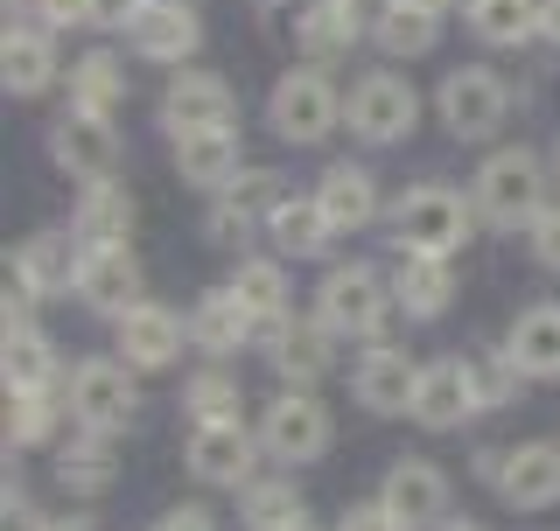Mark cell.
Wrapping results in <instances>:
<instances>
[{
  "mask_svg": "<svg viewBox=\"0 0 560 531\" xmlns=\"http://www.w3.org/2000/svg\"><path fill=\"white\" fill-rule=\"evenodd\" d=\"M477 232V197H463V189L448 182H413L407 197L393 203V245L399 252H442L455 259Z\"/></svg>",
  "mask_w": 560,
  "mask_h": 531,
  "instance_id": "cell-1",
  "label": "cell"
},
{
  "mask_svg": "<svg viewBox=\"0 0 560 531\" xmlns=\"http://www.w3.org/2000/svg\"><path fill=\"white\" fill-rule=\"evenodd\" d=\"M469 197H477V217H483V224L518 232V224H533L539 210H547V162H539L533 148H498V154L477 168Z\"/></svg>",
  "mask_w": 560,
  "mask_h": 531,
  "instance_id": "cell-2",
  "label": "cell"
},
{
  "mask_svg": "<svg viewBox=\"0 0 560 531\" xmlns=\"http://www.w3.org/2000/svg\"><path fill=\"white\" fill-rule=\"evenodd\" d=\"M267 127L288 140V148H315L343 127V92L323 78V63H302V70H280L273 92H267Z\"/></svg>",
  "mask_w": 560,
  "mask_h": 531,
  "instance_id": "cell-3",
  "label": "cell"
},
{
  "mask_svg": "<svg viewBox=\"0 0 560 531\" xmlns=\"http://www.w3.org/2000/svg\"><path fill=\"white\" fill-rule=\"evenodd\" d=\"M343 127L364 140V148H399L420 127V92L399 70H364L343 92Z\"/></svg>",
  "mask_w": 560,
  "mask_h": 531,
  "instance_id": "cell-4",
  "label": "cell"
},
{
  "mask_svg": "<svg viewBox=\"0 0 560 531\" xmlns=\"http://www.w3.org/2000/svg\"><path fill=\"white\" fill-rule=\"evenodd\" d=\"M393 280H378L372 266H329L323 287H315V322H323L329 335H378L385 315H393Z\"/></svg>",
  "mask_w": 560,
  "mask_h": 531,
  "instance_id": "cell-5",
  "label": "cell"
},
{
  "mask_svg": "<svg viewBox=\"0 0 560 531\" xmlns=\"http://www.w3.org/2000/svg\"><path fill=\"white\" fill-rule=\"evenodd\" d=\"M63 405H70V420H78V427H92V434H127L133 413H140L133 364L127 357L78 364V370H70V385H63Z\"/></svg>",
  "mask_w": 560,
  "mask_h": 531,
  "instance_id": "cell-6",
  "label": "cell"
},
{
  "mask_svg": "<svg viewBox=\"0 0 560 531\" xmlns=\"http://www.w3.org/2000/svg\"><path fill=\"white\" fill-rule=\"evenodd\" d=\"M337 427H329V405L315 392H294V385H280V392L259 405V448L273 455V462H323Z\"/></svg>",
  "mask_w": 560,
  "mask_h": 531,
  "instance_id": "cell-7",
  "label": "cell"
},
{
  "mask_svg": "<svg viewBox=\"0 0 560 531\" xmlns=\"http://www.w3.org/2000/svg\"><path fill=\"white\" fill-rule=\"evenodd\" d=\"M434 113H442V127L455 140H490L512 113V92H504V78L490 63H455L442 92H434Z\"/></svg>",
  "mask_w": 560,
  "mask_h": 531,
  "instance_id": "cell-8",
  "label": "cell"
},
{
  "mask_svg": "<svg viewBox=\"0 0 560 531\" xmlns=\"http://www.w3.org/2000/svg\"><path fill=\"white\" fill-rule=\"evenodd\" d=\"M127 49L140 63H189L203 49V14L197 0H133L127 14Z\"/></svg>",
  "mask_w": 560,
  "mask_h": 531,
  "instance_id": "cell-9",
  "label": "cell"
},
{
  "mask_svg": "<svg viewBox=\"0 0 560 531\" xmlns=\"http://www.w3.org/2000/svg\"><path fill=\"white\" fill-rule=\"evenodd\" d=\"M253 455H267L259 448V434H245V420H197L183 440V462L197 483H218V489H245L253 483Z\"/></svg>",
  "mask_w": 560,
  "mask_h": 531,
  "instance_id": "cell-10",
  "label": "cell"
},
{
  "mask_svg": "<svg viewBox=\"0 0 560 531\" xmlns=\"http://www.w3.org/2000/svg\"><path fill=\"white\" fill-rule=\"evenodd\" d=\"M49 162H57L70 182H113L119 175V133H113V119H98V113H70L49 127Z\"/></svg>",
  "mask_w": 560,
  "mask_h": 531,
  "instance_id": "cell-11",
  "label": "cell"
},
{
  "mask_svg": "<svg viewBox=\"0 0 560 531\" xmlns=\"http://www.w3.org/2000/svg\"><path fill=\"white\" fill-rule=\"evenodd\" d=\"M232 113H238V98H232V84H224L218 70H175L168 92H162V127H168V140L218 133V127H232Z\"/></svg>",
  "mask_w": 560,
  "mask_h": 531,
  "instance_id": "cell-12",
  "label": "cell"
},
{
  "mask_svg": "<svg viewBox=\"0 0 560 531\" xmlns=\"http://www.w3.org/2000/svg\"><path fill=\"white\" fill-rule=\"evenodd\" d=\"M378 504L393 510L407 531H428V524H448V475L428 462V455H399L378 483Z\"/></svg>",
  "mask_w": 560,
  "mask_h": 531,
  "instance_id": "cell-13",
  "label": "cell"
},
{
  "mask_svg": "<svg viewBox=\"0 0 560 531\" xmlns=\"http://www.w3.org/2000/svg\"><path fill=\"white\" fill-rule=\"evenodd\" d=\"M113 343H119V357L133 370H168L183 357V343H189V315L162 308V300H140V308H127L113 322Z\"/></svg>",
  "mask_w": 560,
  "mask_h": 531,
  "instance_id": "cell-14",
  "label": "cell"
},
{
  "mask_svg": "<svg viewBox=\"0 0 560 531\" xmlns=\"http://www.w3.org/2000/svg\"><path fill=\"white\" fill-rule=\"evenodd\" d=\"M364 35H372V8L364 0H308L294 14V49L308 63H343Z\"/></svg>",
  "mask_w": 560,
  "mask_h": 531,
  "instance_id": "cell-15",
  "label": "cell"
},
{
  "mask_svg": "<svg viewBox=\"0 0 560 531\" xmlns=\"http://www.w3.org/2000/svg\"><path fill=\"white\" fill-rule=\"evenodd\" d=\"M78 266H84V238L78 232H35V238H22L8 252V280L43 300V294L78 287Z\"/></svg>",
  "mask_w": 560,
  "mask_h": 531,
  "instance_id": "cell-16",
  "label": "cell"
},
{
  "mask_svg": "<svg viewBox=\"0 0 560 531\" xmlns=\"http://www.w3.org/2000/svg\"><path fill=\"white\" fill-rule=\"evenodd\" d=\"M57 28H35V22H8L0 35V84H8V98H43L49 84H57Z\"/></svg>",
  "mask_w": 560,
  "mask_h": 531,
  "instance_id": "cell-17",
  "label": "cell"
},
{
  "mask_svg": "<svg viewBox=\"0 0 560 531\" xmlns=\"http://www.w3.org/2000/svg\"><path fill=\"white\" fill-rule=\"evenodd\" d=\"M420 370L428 364H413L407 350H393V343H378V350H364L358 370H350V392H358L364 413H413V392H420Z\"/></svg>",
  "mask_w": 560,
  "mask_h": 531,
  "instance_id": "cell-18",
  "label": "cell"
},
{
  "mask_svg": "<svg viewBox=\"0 0 560 531\" xmlns=\"http://www.w3.org/2000/svg\"><path fill=\"white\" fill-rule=\"evenodd\" d=\"M469 413H483L477 378H469V357H442V364L420 370V392H413L407 420H420L428 434H448V427H463Z\"/></svg>",
  "mask_w": 560,
  "mask_h": 531,
  "instance_id": "cell-19",
  "label": "cell"
},
{
  "mask_svg": "<svg viewBox=\"0 0 560 531\" xmlns=\"http://www.w3.org/2000/svg\"><path fill=\"white\" fill-rule=\"evenodd\" d=\"M78 300L98 315H127L140 308V259L133 245H84V266H78Z\"/></svg>",
  "mask_w": 560,
  "mask_h": 531,
  "instance_id": "cell-20",
  "label": "cell"
},
{
  "mask_svg": "<svg viewBox=\"0 0 560 531\" xmlns=\"http://www.w3.org/2000/svg\"><path fill=\"white\" fill-rule=\"evenodd\" d=\"M498 497L512 504V510H547V504H560V440H518V448L504 455Z\"/></svg>",
  "mask_w": 560,
  "mask_h": 531,
  "instance_id": "cell-21",
  "label": "cell"
},
{
  "mask_svg": "<svg viewBox=\"0 0 560 531\" xmlns=\"http://www.w3.org/2000/svg\"><path fill=\"white\" fill-rule=\"evenodd\" d=\"M504 350H512V364L533 385H553L560 378V300H533V308H518L512 329H504Z\"/></svg>",
  "mask_w": 560,
  "mask_h": 531,
  "instance_id": "cell-22",
  "label": "cell"
},
{
  "mask_svg": "<svg viewBox=\"0 0 560 531\" xmlns=\"http://www.w3.org/2000/svg\"><path fill=\"white\" fill-rule=\"evenodd\" d=\"M315 203H323L329 232L350 238V232H364V224L378 217V175L358 168V162H329L323 182H315Z\"/></svg>",
  "mask_w": 560,
  "mask_h": 531,
  "instance_id": "cell-23",
  "label": "cell"
},
{
  "mask_svg": "<svg viewBox=\"0 0 560 531\" xmlns=\"http://www.w3.org/2000/svg\"><path fill=\"white\" fill-rule=\"evenodd\" d=\"M280 175L273 168H245L232 189H224L218 203H210V217H203V238L210 245H238L245 232H253V217H273V203H280Z\"/></svg>",
  "mask_w": 560,
  "mask_h": 531,
  "instance_id": "cell-24",
  "label": "cell"
},
{
  "mask_svg": "<svg viewBox=\"0 0 560 531\" xmlns=\"http://www.w3.org/2000/svg\"><path fill=\"white\" fill-rule=\"evenodd\" d=\"M175 175H183L189 189H203V197H224V189L245 175V154H238V133L218 127V133H189L175 140Z\"/></svg>",
  "mask_w": 560,
  "mask_h": 531,
  "instance_id": "cell-25",
  "label": "cell"
},
{
  "mask_svg": "<svg viewBox=\"0 0 560 531\" xmlns=\"http://www.w3.org/2000/svg\"><path fill=\"white\" fill-rule=\"evenodd\" d=\"M259 315L245 308L232 287H210L197 308H189V350H203V357H232V350L253 343Z\"/></svg>",
  "mask_w": 560,
  "mask_h": 531,
  "instance_id": "cell-26",
  "label": "cell"
},
{
  "mask_svg": "<svg viewBox=\"0 0 560 531\" xmlns=\"http://www.w3.org/2000/svg\"><path fill=\"white\" fill-rule=\"evenodd\" d=\"M393 300L413 315V322L448 315V300H455V259H442V252H399V266H393Z\"/></svg>",
  "mask_w": 560,
  "mask_h": 531,
  "instance_id": "cell-27",
  "label": "cell"
},
{
  "mask_svg": "<svg viewBox=\"0 0 560 531\" xmlns=\"http://www.w3.org/2000/svg\"><path fill=\"white\" fill-rule=\"evenodd\" d=\"M329 343H337V335H329L323 322H288L280 329V343L267 350V364H273V378L280 385H294V392H315V385L329 378Z\"/></svg>",
  "mask_w": 560,
  "mask_h": 531,
  "instance_id": "cell-28",
  "label": "cell"
},
{
  "mask_svg": "<svg viewBox=\"0 0 560 531\" xmlns=\"http://www.w3.org/2000/svg\"><path fill=\"white\" fill-rule=\"evenodd\" d=\"M57 483L70 489V497H105V489L119 483V455H113V434H92L78 427L57 448Z\"/></svg>",
  "mask_w": 560,
  "mask_h": 531,
  "instance_id": "cell-29",
  "label": "cell"
},
{
  "mask_svg": "<svg viewBox=\"0 0 560 531\" xmlns=\"http://www.w3.org/2000/svg\"><path fill=\"white\" fill-rule=\"evenodd\" d=\"M0 378H8V392H57V350L35 322L0 329Z\"/></svg>",
  "mask_w": 560,
  "mask_h": 531,
  "instance_id": "cell-30",
  "label": "cell"
},
{
  "mask_svg": "<svg viewBox=\"0 0 560 531\" xmlns=\"http://www.w3.org/2000/svg\"><path fill=\"white\" fill-rule=\"evenodd\" d=\"M267 238H273L280 259H323L337 232H329V217H323V203H315V197H280L273 217H267Z\"/></svg>",
  "mask_w": 560,
  "mask_h": 531,
  "instance_id": "cell-31",
  "label": "cell"
},
{
  "mask_svg": "<svg viewBox=\"0 0 560 531\" xmlns=\"http://www.w3.org/2000/svg\"><path fill=\"white\" fill-rule=\"evenodd\" d=\"M70 232L84 245H127L133 238V197L119 182H84L78 210H70Z\"/></svg>",
  "mask_w": 560,
  "mask_h": 531,
  "instance_id": "cell-32",
  "label": "cell"
},
{
  "mask_svg": "<svg viewBox=\"0 0 560 531\" xmlns=\"http://www.w3.org/2000/svg\"><path fill=\"white\" fill-rule=\"evenodd\" d=\"M372 43L378 57H428L434 43H442V14L434 8H407V0H385V8L372 14Z\"/></svg>",
  "mask_w": 560,
  "mask_h": 531,
  "instance_id": "cell-33",
  "label": "cell"
},
{
  "mask_svg": "<svg viewBox=\"0 0 560 531\" xmlns=\"http://www.w3.org/2000/svg\"><path fill=\"white\" fill-rule=\"evenodd\" d=\"M70 105L113 119L119 105H127V63H119L113 49H84V57L70 63Z\"/></svg>",
  "mask_w": 560,
  "mask_h": 531,
  "instance_id": "cell-34",
  "label": "cell"
},
{
  "mask_svg": "<svg viewBox=\"0 0 560 531\" xmlns=\"http://www.w3.org/2000/svg\"><path fill=\"white\" fill-rule=\"evenodd\" d=\"M463 22L490 49H518L539 43V0H463Z\"/></svg>",
  "mask_w": 560,
  "mask_h": 531,
  "instance_id": "cell-35",
  "label": "cell"
},
{
  "mask_svg": "<svg viewBox=\"0 0 560 531\" xmlns=\"http://www.w3.org/2000/svg\"><path fill=\"white\" fill-rule=\"evenodd\" d=\"M70 405L57 392H8V448H43Z\"/></svg>",
  "mask_w": 560,
  "mask_h": 531,
  "instance_id": "cell-36",
  "label": "cell"
},
{
  "mask_svg": "<svg viewBox=\"0 0 560 531\" xmlns=\"http://www.w3.org/2000/svg\"><path fill=\"white\" fill-rule=\"evenodd\" d=\"M232 294L253 315H288V273H280V259H238Z\"/></svg>",
  "mask_w": 560,
  "mask_h": 531,
  "instance_id": "cell-37",
  "label": "cell"
},
{
  "mask_svg": "<svg viewBox=\"0 0 560 531\" xmlns=\"http://www.w3.org/2000/svg\"><path fill=\"white\" fill-rule=\"evenodd\" d=\"M238 518H245V531H280V524L302 518V497H294V483H245Z\"/></svg>",
  "mask_w": 560,
  "mask_h": 531,
  "instance_id": "cell-38",
  "label": "cell"
},
{
  "mask_svg": "<svg viewBox=\"0 0 560 531\" xmlns=\"http://www.w3.org/2000/svg\"><path fill=\"white\" fill-rule=\"evenodd\" d=\"M183 405H189V427H197V420H238L245 392H238L232 370H197V378L183 385Z\"/></svg>",
  "mask_w": 560,
  "mask_h": 531,
  "instance_id": "cell-39",
  "label": "cell"
},
{
  "mask_svg": "<svg viewBox=\"0 0 560 531\" xmlns=\"http://www.w3.org/2000/svg\"><path fill=\"white\" fill-rule=\"evenodd\" d=\"M469 378H477V399L490 413V405H512V392L525 385V370L512 364V350H483V357H469Z\"/></svg>",
  "mask_w": 560,
  "mask_h": 531,
  "instance_id": "cell-40",
  "label": "cell"
},
{
  "mask_svg": "<svg viewBox=\"0 0 560 531\" xmlns=\"http://www.w3.org/2000/svg\"><path fill=\"white\" fill-rule=\"evenodd\" d=\"M525 252H533L539 273H560V203H547L533 224H525Z\"/></svg>",
  "mask_w": 560,
  "mask_h": 531,
  "instance_id": "cell-41",
  "label": "cell"
},
{
  "mask_svg": "<svg viewBox=\"0 0 560 531\" xmlns=\"http://www.w3.org/2000/svg\"><path fill=\"white\" fill-rule=\"evenodd\" d=\"M43 28H98V0H35Z\"/></svg>",
  "mask_w": 560,
  "mask_h": 531,
  "instance_id": "cell-42",
  "label": "cell"
},
{
  "mask_svg": "<svg viewBox=\"0 0 560 531\" xmlns=\"http://www.w3.org/2000/svg\"><path fill=\"white\" fill-rule=\"evenodd\" d=\"M337 531H407V524H399L385 504H350L343 518H337Z\"/></svg>",
  "mask_w": 560,
  "mask_h": 531,
  "instance_id": "cell-43",
  "label": "cell"
},
{
  "mask_svg": "<svg viewBox=\"0 0 560 531\" xmlns=\"http://www.w3.org/2000/svg\"><path fill=\"white\" fill-rule=\"evenodd\" d=\"M0 518H8V531H57V524H49L43 510H35L22 489H14V483H8V504H0Z\"/></svg>",
  "mask_w": 560,
  "mask_h": 531,
  "instance_id": "cell-44",
  "label": "cell"
},
{
  "mask_svg": "<svg viewBox=\"0 0 560 531\" xmlns=\"http://www.w3.org/2000/svg\"><path fill=\"white\" fill-rule=\"evenodd\" d=\"M154 531H218V518H210L203 504H175V510L154 518Z\"/></svg>",
  "mask_w": 560,
  "mask_h": 531,
  "instance_id": "cell-45",
  "label": "cell"
},
{
  "mask_svg": "<svg viewBox=\"0 0 560 531\" xmlns=\"http://www.w3.org/2000/svg\"><path fill=\"white\" fill-rule=\"evenodd\" d=\"M539 43L560 57V0H539Z\"/></svg>",
  "mask_w": 560,
  "mask_h": 531,
  "instance_id": "cell-46",
  "label": "cell"
},
{
  "mask_svg": "<svg viewBox=\"0 0 560 531\" xmlns=\"http://www.w3.org/2000/svg\"><path fill=\"white\" fill-rule=\"evenodd\" d=\"M504 455H512V448H483V455H477V483H490V489H498V475H504Z\"/></svg>",
  "mask_w": 560,
  "mask_h": 531,
  "instance_id": "cell-47",
  "label": "cell"
},
{
  "mask_svg": "<svg viewBox=\"0 0 560 531\" xmlns=\"http://www.w3.org/2000/svg\"><path fill=\"white\" fill-rule=\"evenodd\" d=\"M127 14H133V0H98V28H127Z\"/></svg>",
  "mask_w": 560,
  "mask_h": 531,
  "instance_id": "cell-48",
  "label": "cell"
},
{
  "mask_svg": "<svg viewBox=\"0 0 560 531\" xmlns=\"http://www.w3.org/2000/svg\"><path fill=\"white\" fill-rule=\"evenodd\" d=\"M434 531H483V524H463V518H448V524H434Z\"/></svg>",
  "mask_w": 560,
  "mask_h": 531,
  "instance_id": "cell-49",
  "label": "cell"
},
{
  "mask_svg": "<svg viewBox=\"0 0 560 531\" xmlns=\"http://www.w3.org/2000/svg\"><path fill=\"white\" fill-rule=\"evenodd\" d=\"M407 8H434V14H442V8H448V0H407Z\"/></svg>",
  "mask_w": 560,
  "mask_h": 531,
  "instance_id": "cell-50",
  "label": "cell"
},
{
  "mask_svg": "<svg viewBox=\"0 0 560 531\" xmlns=\"http://www.w3.org/2000/svg\"><path fill=\"white\" fill-rule=\"evenodd\" d=\"M280 531H308V510H302V518H294V524H280Z\"/></svg>",
  "mask_w": 560,
  "mask_h": 531,
  "instance_id": "cell-51",
  "label": "cell"
},
{
  "mask_svg": "<svg viewBox=\"0 0 560 531\" xmlns=\"http://www.w3.org/2000/svg\"><path fill=\"white\" fill-rule=\"evenodd\" d=\"M57 531H92V524H57Z\"/></svg>",
  "mask_w": 560,
  "mask_h": 531,
  "instance_id": "cell-52",
  "label": "cell"
},
{
  "mask_svg": "<svg viewBox=\"0 0 560 531\" xmlns=\"http://www.w3.org/2000/svg\"><path fill=\"white\" fill-rule=\"evenodd\" d=\"M553 175H560V148H553Z\"/></svg>",
  "mask_w": 560,
  "mask_h": 531,
  "instance_id": "cell-53",
  "label": "cell"
},
{
  "mask_svg": "<svg viewBox=\"0 0 560 531\" xmlns=\"http://www.w3.org/2000/svg\"><path fill=\"white\" fill-rule=\"evenodd\" d=\"M267 8H273V0H267Z\"/></svg>",
  "mask_w": 560,
  "mask_h": 531,
  "instance_id": "cell-54",
  "label": "cell"
}]
</instances>
